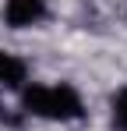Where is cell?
Segmentation results:
<instances>
[{
  "label": "cell",
  "mask_w": 127,
  "mask_h": 131,
  "mask_svg": "<svg viewBox=\"0 0 127 131\" xmlns=\"http://www.w3.org/2000/svg\"><path fill=\"white\" fill-rule=\"evenodd\" d=\"M25 82H28V64L18 53L0 46V89H25Z\"/></svg>",
  "instance_id": "cell-3"
},
{
  "label": "cell",
  "mask_w": 127,
  "mask_h": 131,
  "mask_svg": "<svg viewBox=\"0 0 127 131\" xmlns=\"http://www.w3.org/2000/svg\"><path fill=\"white\" fill-rule=\"evenodd\" d=\"M21 110L42 117V121H57V124H71L85 117L81 92L67 82H32L21 89Z\"/></svg>",
  "instance_id": "cell-1"
},
{
  "label": "cell",
  "mask_w": 127,
  "mask_h": 131,
  "mask_svg": "<svg viewBox=\"0 0 127 131\" xmlns=\"http://www.w3.org/2000/svg\"><path fill=\"white\" fill-rule=\"evenodd\" d=\"M109 117H113V131H127V85L109 99Z\"/></svg>",
  "instance_id": "cell-4"
},
{
  "label": "cell",
  "mask_w": 127,
  "mask_h": 131,
  "mask_svg": "<svg viewBox=\"0 0 127 131\" xmlns=\"http://www.w3.org/2000/svg\"><path fill=\"white\" fill-rule=\"evenodd\" d=\"M49 18L46 0H7L4 4V21L11 28H35Z\"/></svg>",
  "instance_id": "cell-2"
}]
</instances>
